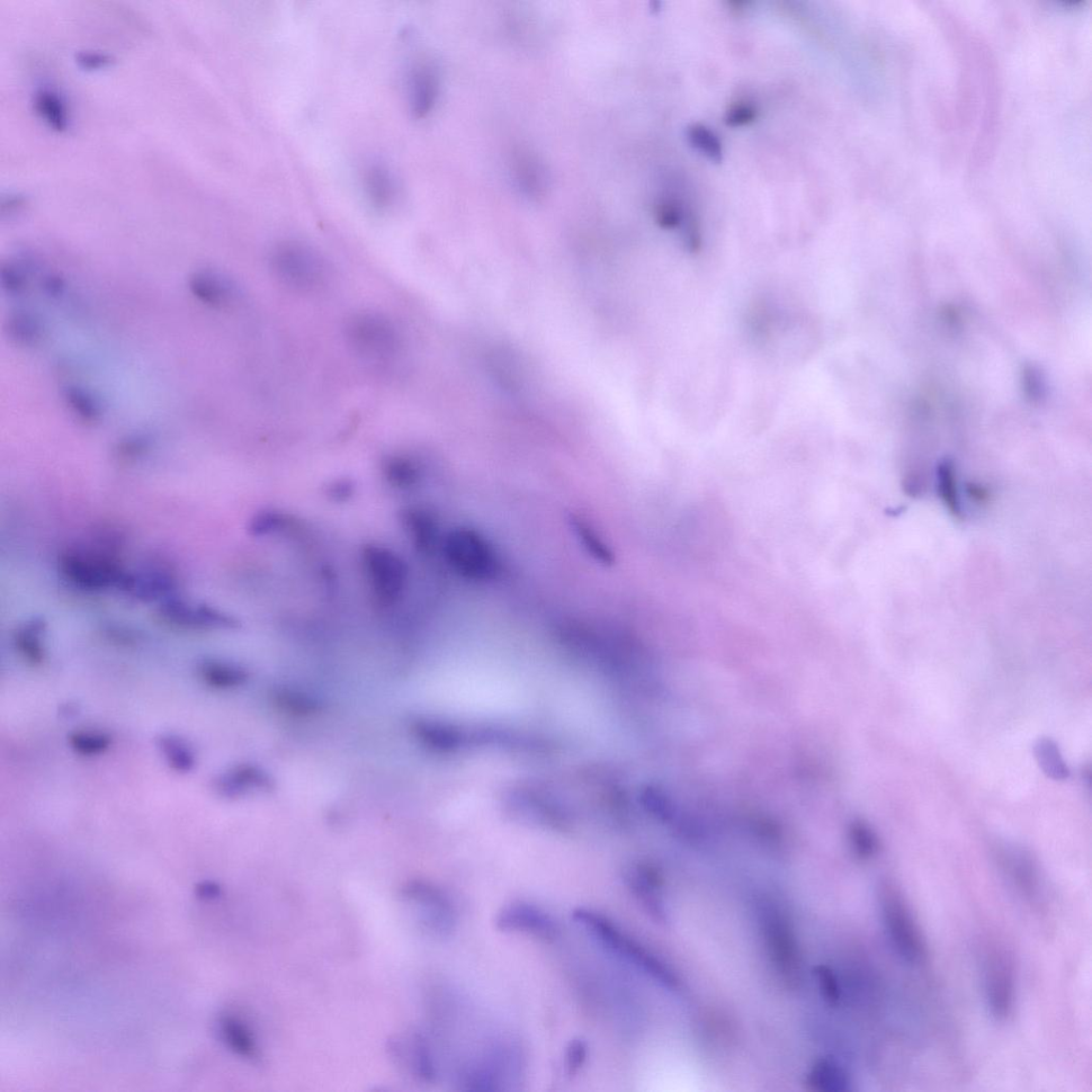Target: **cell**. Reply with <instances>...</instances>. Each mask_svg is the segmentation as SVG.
<instances>
[{
    "label": "cell",
    "mask_w": 1092,
    "mask_h": 1092,
    "mask_svg": "<svg viewBox=\"0 0 1092 1092\" xmlns=\"http://www.w3.org/2000/svg\"><path fill=\"white\" fill-rule=\"evenodd\" d=\"M408 94L411 111L417 116L424 115L432 109L436 95V79L431 68L417 65L412 70L408 79Z\"/></svg>",
    "instance_id": "obj_15"
},
{
    "label": "cell",
    "mask_w": 1092,
    "mask_h": 1092,
    "mask_svg": "<svg viewBox=\"0 0 1092 1092\" xmlns=\"http://www.w3.org/2000/svg\"><path fill=\"white\" fill-rule=\"evenodd\" d=\"M192 289L202 301L212 306H222L229 302L233 296L231 286L212 274H199L193 277Z\"/></svg>",
    "instance_id": "obj_24"
},
{
    "label": "cell",
    "mask_w": 1092,
    "mask_h": 1092,
    "mask_svg": "<svg viewBox=\"0 0 1092 1092\" xmlns=\"http://www.w3.org/2000/svg\"><path fill=\"white\" fill-rule=\"evenodd\" d=\"M576 923L597 940L608 951L637 966L668 988H676L677 981L664 963L629 936L622 933L614 921L594 910L577 908L572 913Z\"/></svg>",
    "instance_id": "obj_2"
},
{
    "label": "cell",
    "mask_w": 1092,
    "mask_h": 1092,
    "mask_svg": "<svg viewBox=\"0 0 1092 1092\" xmlns=\"http://www.w3.org/2000/svg\"><path fill=\"white\" fill-rule=\"evenodd\" d=\"M34 110L49 127L62 132L68 129L67 107L61 96L49 88L40 89L33 97Z\"/></svg>",
    "instance_id": "obj_20"
},
{
    "label": "cell",
    "mask_w": 1092,
    "mask_h": 1092,
    "mask_svg": "<svg viewBox=\"0 0 1092 1092\" xmlns=\"http://www.w3.org/2000/svg\"><path fill=\"white\" fill-rule=\"evenodd\" d=\"M271 267L277 281L299 293L319 290L329 277V267L317 251L296 241L277 245L271 255Z\"/></svg>",
    "instance_id": "obj_5"
},
{
    "label": "cell",
    "mask_w": 1092,
    "mask_h": 1092,
    "mask_svg": "<svg viewBox=\"0 0 1092 1092\" xmlns=\"http://www.w3.org/2000/svg\"><path fill=\"white\" fill-rule=\"evenodd\" d=\"M277 699L286 707V710L293 713L306 714L315 712L318 709V703L315 699L298 692L283 691L277 695Z\"/></svg>",
    "instance_id": "obj_32"
},
{
    "label": "cell",
    "mask_w": 1092,
    "mask_h": 1092,
    "mask_svg": "<svg viewBox=\"0 0 1092 1092\" xmlns=\"http://www.w3.org/2000/svg\"><path fill=\"white\" fill-rule=\"evenodd\" d=\"M495 926L503 933H522L553 942L560 935L559 925L548 912L526 901H514L501 908Z\"/></svg>",
    "instance_id": "obj_10"
},
{
    "label": "cell",
    "mask_w": 1092,
    "mask_h": 1092,
    "mask_svg": "<svg viewBox=\"0 0 1092 1092\" xmlns=\"http://www.w3.org/2000/svg\"><path fill=\"white\" fill-rule=\"evenodd\" d=\"M346 342L366 363L388 364L402 349V337L394 321L377 312L355 313L345 325Z\"/></svg>",
    "instance_id": "obj_4"
},
{
    "label": "cell",
    "mask_w": 1092,
    "mask_h": 1092,
    "mask_svg": "<svg viewBox=\"0 0 1092 1092\" xmlns=\"http://www.w3.org/2000/svg\"><path fill=\"white\" fill-rule=\"evenodd\" d=\"M161 616L169 623L190 629H231L237 624L230 616L211 607H192L177 599H169L161 607Z\"/></svg>",
    "instance_id": "obj_12"
},
{
    "label": "cell",
    "mask_w": 1092,
    "mask_h": 1092,
    "mask_svg": "<svg viewBox=\"0 0 1092 1092\" xmlns=\"http://www.w3.org/2000/svg\"><path fill=\"white\" fill-rule=\"evenodd\" d=\"M405 530L415 549L422 554H432L440 549L443 535L434 514L424 508H408L401 518Z\"/></svg>",
    "instance_id": "obj_14"
},
{
    "label": "cell",
    "mask_w": 1092,
    "mask_h": 1092,
    "mask_svg": "<svg viewBox=\"0 0 1092 1092\" xmlns=\"http://www.w3.org/2000/svg\"><path fill=\"white\" fill-rule=\"evenodd\" d=\"M687 136L691 145L701 154L714 163H720L723 157L722 145L714 131L705 128L704 125L697 124L688 129Z\"/></svg>",
    "instance_id": "obj_27"
},
{
    "label": "cell",
    "mask_w": 1092,
    "mask_h": 1092,
    "mask_svg": "<svg viewBox=\"0 0 1092 1092\" xmlns=\"http://www.w3.org/2000/svg\"><path fill=\"white\" fill-rule=\"evenodd\" d=\"M221 1032L233 1051L244 1058L254 1059L257 1055L255 1042L248 1028L234 1018H225L221 1022Z\"/></svg>",
    "instance_id": "obj_25"
},
{
    "label": "cell",
    "mask_w": 1092,
    "mask_h": 1092,
    "mask_svg": "<svg viewBox=\"0 0 1092 1092\" xmlns=\"http://www.w3.org/2000/svg\"><path fill=\"white\" fill-rule=\"evenodd\" d=\"M440 554L449 570L470 584L489 586L507 578L509 569L503 555L476 528L458 526L443 534Z\"/></svg>",
    "instance_id": "obj_1"
},
{
    "label": "cell",
    "mask_w": 1092,
    "mask_h": 1092,
    "mask_svg": "<svg viewBox=\"0 0 1092 1092\" xmlns=\"http://www.w3.org/2000/svg\"><path fill=\"white\" fill-rule=\"evenodd\" d=\"M938 473L940 494H941L944 504L952 515L961 517V508L960 499H958L957 485L952 465L947 463L942 464Z\"/></svg>",
    "instance_id": "obj_28"
},
{
    "label": "cell",
    "mask_w": 1092,
    "mask_h": 1092,
    "mask_svg": "<svg viewBox=\"0 0 1092 1092\" xmlns=\"http://www.w3.org/2000/svg\"><path fill=\"white\" fill-rule=\"evenodd\" d=\"M364 576L379 605L391 607L404 597L409 583L407 563L400 555L379 543H370L361 552Z\"/></svg>",
    "instance_id": "obj_6"
},
{
    "label": "cell",
    "mask_w": 1092,
    "mask_h": 1092,
    "mask_svg": "<svg viewBox=\"0 0 1092 1092\" xmlns=\"http://www.w3.org/2000/svg\"><path fill=\"white\" fill-rule=\"evenodd\" d=\"M405 898L415 905L420 921L429 933L437 937H450L455 927V913L449 898L433 885L412 882L405 890Z\"/></svg>",
    "instance_id": "obj_9"
},
{
    "label": "cell",
    "mask_w": 1092,
    "mask_h": 1092,
    "mask_svg": "<svg viewBox=\"0 0 1092 1092\" xmlns=\"http://www.w3.org/2000/svg\"><path fill=\"white\" fill-rule=\"evenodd\" d=\"M43 624L33 621L26 624L15 637V647L20 655L30 664L40 665L46 658V651L42 644Z\"/></svg>",
    "instance_id": "obj_23"
},
{
    "label": "cell",
    "mask_w": 1092,
    "mask_h": 1092,
    "mask_svg": "<svg viewBox=\"0 0 1092 1092\" xmlns=\"http://www.w3.org/2000/svg\"><path fill=\"white\" fill-rule=\"evenodd\" d=\"M588 1053V1043L581 1038H576L569 1042L565 1053V1062H563L568 1078L573 1079L578 1076L585 1066Z\"/></svg>",
    "instance_id": "obj_31"
},
{
    "label": "cell",
    "mask_w": 1092,
    "mask_h": 1092,
    "mask_svg": "<svg viewBox=\"0 0 1092 1092\" xmlns=\"http://www.w3.org/2000/svg\"><path fill=\"white\" fill-rule=\"evenodd\" d=\"M78 65L86 70H97L111 64V57L101 51H86L78 52Z\"/></svg>",
    "instance_id": "obj_35"
},
{
    "label": "cell",
    "mask_w": 1092,
    "mask_h": 1092,
    "mask_svg": "<svg viewBox=\"0 0 1092 1092\" xmlns=\"http://www.w3.org/2000/svg\"><path fill=\"white\" fill-rule=\"evenodd\" d=\"M69 744L79 756L96 757L105 754L111 747L112 739L109 734L103 732L78 731L71 734Z\"/></svg>",
    "instance_id": "obj_26"
},
{
    "label": "cell",
    "mask_w": 1092,
    "mask_h": 1092,
    "mask_svg": "<svg viewBox=\"0 0 1092 1092\" xmlns=\"http://www.w3.org/2000/svg\"><path fill=\"white\" fill-rule=\"evenodd\" d=\"M13 336L19 338L21 342L29 343L33 342V339L38 338L39 329L32 320L27 318L16 319L14 326L11 329Z\"/></svg>",
    "instance_id": "obj_36"
},
{
    "label": "cell",
    "mask_w": 1092,
    "mask_h": 1092,
    "mask_svg": "<svg viewBox=\"0 0 1092 1092\" xmlns=\"http://www.w3.org/2000/svg\"><path fill=\"white\" fill-rule=\"evenodd\" d=\"M1037 749V757L1040 758V762L1046 774H1049V776L1055 779L1067 777L1068 769L1062 762L1058 747H1056L1052 741L1041 740Z\"/></svg>",
    "instance_id": "obj_30"
},
{
    "label": "cell",
    "mask_w": 1092,
    "mask_h": 1092,
    "mask_svg": "<svg viewBox=\"0 0 1092 1092\" xmlns=\"http://www.w3.org/2000/svg\"><path fill=\"white\" fill-rule=\"evenodd\" d=\"M810 1082L814 1088L823 1091H845L849 1085L846 1071L836 1062L825 1060L819 1062L810 1074Z\"/></svg>",
    "instance_id": "obj_22"
},
{
    "label": "cell",
    "mask_w": 1092,
    "mask_h": 1092,
    "mask_svg": "<svg viewBox=\"0 0 1092 1092\" xmlns=\"http://www.w3.org/2000/svg\"><path fill=\"white\" fill-rule=\"evenodd\" d=\"M273 780L267 772L255 765H239L221 775L214 789L227 799H237L249 793L271 791Z\"/></svg>",
    "instance_id": "obj_13"
},
{
    "label": "cell",
    "mask_w": 1092,
    "mask_h": 1092,
    "mask_svg": "<svg viewBox=\"0 0 1092 1092\" xmlns=\"http://www.w3.org/2000/svg\"><path fill=\"white\" fill-rule=\"evenodd\" d=\"M66 400L68 406H70L78 416L86 420H95L100 416V407H98L97 402L91 394L83 389H68L66 392Z\"/></svg>",
    "instance_id": "obj_29"
},
{
    "label": "cell",
    "mask_w": 1092,
    "mask_h": 1092,
    "mask_svg": "<svg viewBox=\"0 0 1092 1092\" xmlns=\"http://www.w3.org/2000/svg\"><path fill=\"white\" fill-rule=\"evenodd\" d=\"M199 676L205 685L214 689H234L244 686L249 679L248 671L233 662L206 660L199 667Z\"/></svg>",
    "instance_id": "obj_18"
},
{
    "label": "cell",
    "mask_w": 1092,
    "mask_h": 1092,
    "mask_svg": "<svg viewBox=\"0 0 1092 1092\" xmlns=\"http://www.w3.org/2000/svg\"><path fill=\"white\" fill-rule=\"evenodd\" d=\"M1015 971L1005 952L998 946L984 953L983 986L991 1014L1004 1020L1013 1013L1016 998Z\"/></svg>",
    "instance_id": "obj_8"
},
{
    "label": "cell",
    "mask_w": 1092,
    "mask_h": 1092,
    "mask_svg": "<svg viewBox=\"0 0 1092 1092\" xmlns=\"http://www.w3.org/2000/svg\"><path fill=\"white\" fill-rule=\"evenodd\" d=\"M60 569L71 584L91 592L123 589L130 576L107 555L77 550L61 557Z\"/></svg>",
    "instance_id": "obj_7"
},
{
    "label": "cell",
    "mask_w": 1092,
    "mask_h": 1092,
    "mask_svg": "<svg viewBox=\"0 0 1092 1092\" xmlns=\"http://www.w3.org/2000/svg\"><path fill=\"white\" fill-rule=\"evenodd\" d=\"M1007 872L1015 887L1028 900L1041 898V880L1031 857L1021 852H1014L1005 858Z\"/></svg>",
    "instance_id": "obj_16"
},
{
    "label": "cell",
    "mask_w": 1092,
    "mask_h": 1092,
    "mask_svg": "<svg viewBox=\"0 0 1092 1092\" xmlns=\"http://www.w3.org/2000/svg\"><path fill=\"white\" fill-rule=\"evenodd\" d=\"M854 840L859 855L867 858L876 852V839L866 827L860 825L855 828Z\"/></svg>",
    "instance_id": "obj_34"
},
{
    "label": "cell",
    "mask_w": 1092,
    "mask_h": 1092,
    "mask_svg": "<svg viewBox=\"0 0 1092 1092\" xmlns=\"http://www.w3.org/2000/svg\"><path fill=\"white\" fill-rule=\"evenodd\" d=\"M624 882L653 920L657 923H666L668 913L661 893V883L657 874L648 867L632 866L624 874Z\"/></svg>",
    "instance_id": "obj_11"
},
{
    "label": "cell",
    "mask_w": 1092,
    "mask_h": 1092,
    "mask_svg": "<svg viewBox=\"0 0 1092 1092\" xmlns=\"http://www.w3.org/2000/svg\"><path fill=\"white\" fill-rule=\"evenodd\" d=\"M384 477L394 488L409 490L418 485L423 469L414 455L408 454L391 455L383 462Z\"/></svg>",
    "instance_id": "obj_17"
},
{
    "label": "cell",
    "mask_w": 1092,
    "mask_h": 1092,
    "mask_svg": "<svg viewBox=\"0 0 1092 1092\" xmlns=\"http://www.w3.org/2000/svg\"><path fill=\"white\" fill-rule=\"evenodd\" d=\"M758 111L754 106L738 103L731 107L727 112L726 122L732 128L744 127L757 119Z\"/></svg>",
    "instance_id": "obj_33"
},
{
    "label": "cell",
    "mask_w": 1092,
    "mask_h": 1092,
    "mask_svg": "<svg viewBox=\"0 0 1092 1092\" xmlns=\"http://www.w3.org/2000/svg\"><path fill=\"white\" fill-rule=\"evenodd\" d=\"M161 755L170 768L176 773H191L196 764L192 747L181 737L165 734L157 740Z\"/></svg>",
    "instance_id": "obj_21"
},
{
    "label": "cell",
    "mask_w": 1092,
    "mask_h": 1092,
    "mask_svg": "<svg viewBox=\"0 0 1092 1092\" xmlns=\"http://www.w3.org/2000/svg\"><path fill=\"white\" fill-rule=\"evenodd\" d=\"M879 902L882 923L895 951L909 964L924 963L928 955L925 938L899 885L891 880L881 882Z\"/></svg>",
    "instance_id": "obj_3"
},
{
    "label": "cell",
    "mask_w": 1092,
    "mask_h": 1092,
    "mask_svg": "<svg viewBox=\"0 0 1092 1092\" xmlns=\"http://www.w3.org/2000/svg\"><path fill=\"white\" fill-rule=\"evenodd\" d=\"M365 190L372 203L377 208L387 209L397 195L395 177L390 170L380 164H373L364 174Z\"/></svg>",
    "instance_id": "obj_19"
}]
</instances>
